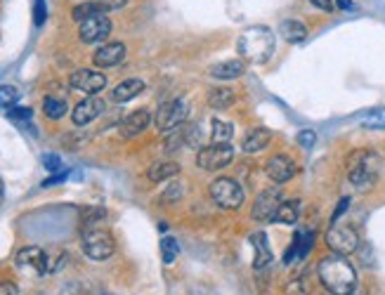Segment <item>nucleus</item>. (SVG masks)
Listing matches in <instances>:
<instances>
[{
  "label": "nucleus",
  "mask_w": 385,
  "mask_h": 295,
  "mask_svg": "<svg viewBox=\"0 0 385 295\" xmlns=\"http://www.w3.org/2000/svg\"><path fill=\"white\" fill-rule=\"evenodd\" d=\"M45 19H48V5H45V0H36V3H34V21H36V26H43Z\"/></svg>",
  "instance_id": "obj_32"
},
{
  "label": "nucleus",
  "mask_w": 385,
  "mask_h": 295,
  "mask_svg": "<svg viewBox=\"0 0 385 295\" xmlns=\"http://www.w3.org/2000/svg\"><path fill=\"white\" fill-rule=\"evenodd\" d=\"M142 90H145V83L140 78H128L123 83H118L114 88V93H111V97H114L116 102H130L133 97H138L142 93Z\"/></svg>",
  "instance_id": "obj_23"
},
{
  "label": "nucleus",
  "mask_w": 385,
  "mask_h": 295,
  "mask_svg": "<svg viewBox=\"0 0 385 295\" xmlns=\"http://www.w3.org/2000/svg\"><path fill=\"white\" fill-rule=\"evenodd\" d=\"M123 59H125V45L123 43H107L95 52L93 62H95V66H100V69H109V66L120 64Z\"/></svg>",
  "instance_id": "obj_16"
},
{
  "label": "nucleus",
  "mask_w": 385,
  "mask_h": 295,
  "mask_svg": "<svg viewBox=\"0 0 385 295\" xmlns=\"http://www.w3.org/2000/svg\"><path fill=\"white\" fill-rule=\"evenodd\" d=\"M270 140H272V133L267 128H253V130H248L244 142H241V149H244L246 154H258V151H262L270 145Z\"/></svg>",
  "instance_id": "obj_18"
},
{
  "label": "nucleus",
  "mask_w": 385,
  "mask_h": 295,
  "mask_svg": "<svg viewBox=\"0 0 385 295\" xmlns=\"http://www.w3.org/2000/svg\"><path fill=\"white\" fill-rule=\"evenodd\" d=\"M347 206H350V199H341V203H338V208L334 210V215H331V222L336 224L338 220H341V215L347 210Z\"/></svg>",
  "instance_id": "obj_37"
},
{
  "label": "nucleus",
  "mask_w": 385,
  "mask_h": 295,
  "mask_svg": "<svg viewBox=\"0 0 385 295\" xmlns=\"http://www.w3.org/2000/svg\"><path fill=\"white\" fill-rule=\"evenodd\" d=\"M379 170H381V158L374 151L357 149L347 156V177L361 192L374 187V182L379 180Z\"/></svg>",
  "instance_id": "obj_3"
},
{
  "label": "nucleus",
  "mask_w": 385,
  "mask_h": 295,
  "mask_svg": "<svg viewBox=\"0 0 385 295\" xmlns=\"http://www.w3.org/2000/svg\"><path fill=\"white\" fill-rule=\"evenodd\" d=\"M43 165L48 168L50 172H62V161H59L57 154H45L43 156Z\"/></svg>",
  "instance_id": "obj_33"
},
{
  "label": "nucleus",
  "mask_w": 385,
  "mask_h": 295,
  "mask_svg": "<svg viewBox=\"0 0 385 295\" xmlns=\"http://www.w3.org/2000/svg\"><path fill=\"white\" fill-rule=\"evenodd\" d=\"M71 88L78 90V93H86L88 97H95L97 93H102L107 88V76L100 71H90V69H78L71 73Z\"/></svg>",
  "instance_id": "obj_11"
},
{
  "label": "nucleus",
  "mask_w": 385,
  "mask_h": 295,
  "mask_svg": "<svg viewBox=\"0 0 385 295\" xmlns=\"http://www.w3.org/2000/svg\"><path fill=\"white\" fill-rule=\"evenodd\" d=\"M234 100H237V95H234V90L232 88H210V93H208V107L210 109H215V111H225V109H230Z\"/></svg>",
  "instance_id": "obj_22"
},
{
  "label": "nucleus",
  "mask_w": 385,
  "mask_h": 295,
  "mask_svg": "<svg viewBox=\"0 0 385 295\" xmlns=\"http://www.w3.org/2000/svg\"><path fill=\"white\" fill-rule=\"evenodd\" d=\"M210 76L217 81H234L239 78V76H244V62H239V59H227V62H220L215 64L213 69H210Z\"/></svg>",
  "instance_id": "obj_20"
},
{
  "label": "nucleus",
  "mask_w": 385,
  "mask_h": 295,
  "mask_svg": "<svg viewBox=\"0 0 385 295\" xmlns=\"http://www.w3.org/2000/svg\"><path fill=\"white\" fill-rule=\"evenodd\" d=\"M359 123L364 125V128H374V130H385V107L361 113Z\"/></svg>",
  "instance_id": "obj_26"
},
{
  "label": "nucleus",
  "mask_w": 385,
  "mask_h": 295,
  "mask_svg": "<svg viewBox=\"0 0 385 295\" xmlns=\"http://www.w3.org/2000/svg\"><path fill=\"white\" fill-rule=\"evenodd\" d=\"M180 172V165L173 163V161H156L152 163V168L147 170V177L152 180V182H165V180L175 177Z\"/></svg>",
  "instance_id": "obj_24"
},
{
  "label": "nucleus",
  "mask_w": 385,
  "mask_h": 295,
  "mask_svg": "<svg viewBox=\"0 0 385 295\" xmlns=\"http://www.w3.org/2000/svg\"><path fill=\"white\" fill-rule=\"evenodd\" d=\"M19 100V93H17V88H12V86H0V107L7 109V107H12L14 102Z\"/></svg>",
  "instance_id": "obj_31"
},
{
  "label": "nucleus",
  "mask_w": 385,
  "mask_h": 295,
  "mask_svg": "<svg viewBox=\"0 0 385 295\" xmlns=\"http://www.w3.org/2000/svg\"><path fill=\"white\" fill-rule=\"evenodd\" d=\"M43 111H45V116H48V118L57 120V118H62L66 113V102L59 100V97H45V100H43Z\"/></svg>",
  "instance_id": "obj_27"
},
{
  "label": "nucleus",
  "mask_w": 385,
  "mask_h": 295,
  "mask_svg": "<svg viewBox=\"0 0 385 295\" xmlns=\"http://www.w3.org/2000/svg\"><path fill=\"white\" fill-rule=\"evenodd\" d=\"M17 267L24 271H31L36 276H45L52 269V264H50V258L38 246H26L17 253Z\"/></svg>",
  "instance_id": "obj_10"
},
{
  "label": "nucleus",
  "mask_w": 385,
  "mask_h": 295,
  "mask_svg": "<svg viewBox=\"0 0 385 295\" xmlns=\"http://www.w3.org/2000/svg\"><path fill=\"white\" fill-rule=\"evenodd\" d=\"M97 3H100L102 12H111V10H120L128 0H97Z\"/></svg>",
  "instance_id": "obj_35"
},
{
  "label": "nucleus",
  "mask_w": 385,
  "mask_h": 295,
  "mask_svg": "<svg viewBox=\"0 0 385 295\" xmlns=\"http://www.w3.org/2000/svg\"><path fill=\"white\" fill-rule=\"evenodd\" d=\"M282 201H284V196L279 189H265V192L258 194V199L253 201L251 217L255 222H274Z\"/></svg>",
  "instance_id": "obj_9"
},
{
  "label": "nucleus",
  "mask_w": 385,
  "mask_h": 295,
  "mask_svg": "<svg viewBox=\"0 0 385 295\" xmlns=\"http://www.w3.org/2000/svg\"><path fill=\"white\" fill-rule=\"evenodd\" d=\"M317 142V135L312 133V130H303V133H298V145L300 147H305V149H309Z\"/></svg>",
  "instance_id": "obj_34"
},
{
  "label": "nucleus",
  "mask_w": 385,
  "mask_h": 295,
  "mask_svg": "<svg viewBox=\"0 0 385 295\" xmlns=\"http://www.w3.org/2000/svg\"><path fill=\"white\" fill-rule=\"evenodd\" d=\"M265 172H267V177L272 180V182L284 185L296 175L298 168H296V163H293V158H289L286 154H277L265 163Z\"/></svg>",
  "instance_id": "obj_13"
},
{
  "label": "nucleus",
  "mask_w": 385,
  "mask_h": 295,
  "mask_svg": "<svg viewBox=\"0 0 385 295\" xmlns=\"http://www.w3.org/2000/svg\"><path fill=\"white\" fill-rule=\"evenodd\" d=\"M208 194H210V199L215 201V206H220L225 210H237L244 206V201H246L244 189H241V185L232 177L213 180L208 187Z\"/></svg>",
  "instance_id": "obj_4"
},
{
  "label": "nucleus",
  "mask_w": 385,
  "mask_h": 295,
  "mask_svg": "<svg viewBox=\"0 0 385 295\" xmlns=\"http://www.w3.org/2000/svg\"><path fill=\"white\" fill-rule=\"evenodd\" d=\"M3 192H5V189H3V182H0V201H3Z\"/></svg>",
  "instance_id": "obj_43"
},
{
  "label": "nucleus",
  "mask_w": 385,
  "mask_h": 295,
  "mask_svg": "<svg viewBox=\"0 0 385 295\" xmlns=\"http://www.w3.org/2000/svg\"><path fill=\"white\" fill-rule=\"evenodd\" d=\"M336 5L341 7V10H352V0H336Z\"/></svg>",
  "instance_id": "obj_42"
},
{
  "label": "nucleus",
  "mask_w": 385,
  "mask_h": 295,
  "mask_svg": "<svg viewBox=\"0 0 385 295\" xmlns=\"http://www.w3.org/2000/svg\"><path fill=\"white\" fill-rule=\"evenodd\" d=\"M114 237H111L109 232L104 229H88L83 234V253L88 255L90 260L95 262H102L111 258V253H114Z\"/></svg>",
  "instance_id": "obj_5"
},
{
  "label": "nucleus",
  "mask_w": 385,
  "mask_h": 295,
  "mask_svg": "<svg viewBox=\"0 0 385 295\" xmlns=\"http://www.w3.org/2000/svg\"><path fill=\"white\" fill-rule=\"evenodd\" d=\"M352 295H366V291H354Z\"/></svg>",
  "instance_id": "obj_44"
},
{
  "label": "nucleus",
  "mask_w": 385,
  "mask_h": 295,
  "mask_svg": "<svg viewBox=\"0 0 385 295\" xmlns=\"http://www.w3.org/2000/svg\"><path fill=\"white\" fill-rule=\"evenodd\" d=\"M178 253H180V246H178V241L173 239V237H163L161 239V258L165 264H173L178 258Z\"/></svg>",
  "instance_id": "obj_30"
},
{
  "label": "nucleus",
  "mask_w": 385,
  "mask_h": 295,
  "mask_svg": "<svg viewBox=\"0 0 385 295\" xmlns=\"http://www.w3.org/2000/svg\"><path fill=\"white\" fill-rule=\"evenodd\" d=\"M279 33H282L286 43L296 45V43H303L307 38V26L298 19H286V21H282V26H279Z\"/></svg>",
  "instance_id": "obj_21"
},
{
  "label": "nucleus",
  "mask_w": 385,
  "mask_h": 295,
  "mask_svg": "<svg viewBox=\"0 0 385 295\" xmlns=\"http://www.w3.org/2000/svg\"><path fill=\"white\" fill-rule=\"evenodd\" d=\"M180 194H183V185H178V182H173L170 185V189H168V192H165L163 196H161V201H165V203H170V201H175L178 199V196Z\"/></svg>",
  "instance_id": "obj_36"
},
{
  "label": "nucleus",
  "mask_w": 385,
  "mask_h": 295,
  "mask_svg": "<svg viewBox=\"0 0 385 295\" xmlns=\"http://www.w3.org/2000/svg\"><path fill=\"white\" fill-rule=\"evenodd\" d=\"M0 295H19V289L12 281H3L0 284Z\"/></svg>",
  "instance_id": "obj_39"
},
{
  "label": "nucleus",
  "mask_w": 385,
  "mask_h": 295,
  "mask_svg": "<svg viewBox=\"0 0 385 295\" xmlns=\"http://www.w3.org/2000/svg\"><path fill=\"white\" fill-rule=\"evenodd\" d=\"M102 111H104V102L100 97H88V100H83L73 107L71 118L76 125H88V123H93Z\"/></svg>",
  "instance_id": "obj_15"
},
{
  "label": "nucleus",
  "mask_w": 385,
  "mask_h": 295,
  "mask_svg": "<svg viewBox=\"0 0 385 295\" xmlns=\"http://www.w3.org/2000/svg\"><path fill=\"white\" fill-rule=\"evenodd\" d=\"M31 116H34L31 109H12V111H10V118H12V120H29Z\"/></svg>",
  "instance_id": "obj_38"
},
{
  "label": "nucleus",
  "mask_w": 385,
  "mask_h": 295,
  "mask_svg": "<svg viewBox=\"0 0 385 295\" xmlns=\"http://www.w3.org/2000/svg\"><path fill=\"white\" fill-rule=\"evenodd\" d=\"M95 14H104V12H102V7H100V3H81V5L73 7L71 17L81 24V21H86V19H90V17H95Z\"/></svg>",
  "instance_id": "obj_29"
},
{
  "label": "nucleus",
  "mask_w": 385,
  "mask_h": 295,
  "mask_svg": "<svg viewBox=\"0 0 385 295\" xmlns=\"http://www.w3.org/2000/svg\"><path fill=\"white\" fill-rule=\"evenodd\" d=\"M187 104L183 100H173V102H165L161 107L156 109V116H154V123L161 133H170V130H178L180 125L187 120Z\"/></svg>",
  "instance_id": "obj_6"
},
{
  "label": "nucleus",
  "mask_w": 385,
  "mask_h": 295,
  "mask_svg": "<svg viewBox=\"0 0 385 295\" xmlns=\"http://www.w3.org/2000/svg\"><path fill=\"white\" fill-rule=\"evenodd\" d=\"M111 33V21L107 14H95L86 21H81L78 38L83 43H100Z\"/></svg>",
  "instance_id": "obj_12"
},
{
  "label": "nucleus",
  "mask_w": 385,
  "mask_h": 295,
  "mask_svg": "<svg viewBox=\"0 0 385 295\" xmlns=\"http://www.w3.org/2000/svg\"><path fill=\"white\" fill-rule=\"evenodd\" d=\"M149 123H152V113L147 109H138V111H133L130 116L123 118V123H120V135H123V138H135V135L145 133Z\"/></svg>",
  "instance_id": "obj_17"
},
{
  "label": "nucleus",
  "mask_w": 385,
  "mask_h": 295,
  "mask_svg": "<svg viewBox=\"0 0 385 295\" xmlns=\"http://www.w3.org/2000/svg\"><path fill=\"white\" fill-rule=\"evenodd\" d=\"M300 215V201L298 199H284L282 206L277 210V217L274 222H282V224H296Z\"/></svg>",
  "instance_id": "obj_25"
},
{
  "label": "nucleus",
  "mask_w": 385,
  "mask_h": 295,
  "mask_svg": "<svg viewBox=\"0 0 385 295\" xmlns=\"http://www.w3.org/2000/svg\"><path fill=\"white\" fill-rule=\"evenodd\" d=\"M62 180H66V172H57V175H52V177H48L43 182V187H52V185H59Z\"/></svg>",
  "instance_id": "obj_41"
},
{
  "label": "nucleus",
  "mask_w": 385,
  "mask_h": 295,
  "mask_svg": "<svg viewBox=\"0 0 385 295\" xmlns=\"http://www.w3.org/2000/svg\"><path fill=\"white\" fill-rule=\"evenodd\" d=\"M314 7H319V10H324V12H334V3L331 0H309Z\"/></svg>",
  "instance_id": "obj_40"
},
{
  "label": "nucleus",
  "mask_w": 385,
  "mask_h": 295,
  "mask_svg": "<svg viewBox=\"0 0 385 295\" xmlns=\"http://www.w3.org/2000/svg\"><path fill=\"white\" fill-rule=\"evenodd\" d=\"M317 274H319L322 286L334 295H352L357 289V271L345 255H327L317 264Z\"/></svg>",
  "instance_id": "obj_1"
},
{
  "label": "nucleus",
  "mask_w": 385,
  "mask_h": 295,
  "mask_svg": "<svg viewBox=\"0 0 385 295\" xmlns=\"http://www.w3.org/2000/svg\"><path fill=\"white\" fill-rule=\"evenodd\" d=\"M253 248H255V260H253V269H265L272 262V248L267 244L265 234H253Z\"/></svg>",
  "instance_id": "obj_19"
},
{
  "label": "nucleus",
  "mask_w": 385,
  "mask_h": 295,
  "mask_svg": "<svg viewBox=\"0 0 385 295\" xmlns=\"http://www.w3.org/2000/svg\"><path fill=\"white\" fill-rule=\"evenodd\" d=\"M312 246H314V232H312V229H307V232H298L296 237H293L291 246L286 248V253H284V262H286V264H291V262H296V260L307 258V253L312 251Z\"/></svg>",
  "instance_id": "obj_14"
},
{
  "label": "nucleus",
  "mask_w": 385,
  "mask_h": 295,
  "mask_svg": "<svg viewBox=\"0 0 385 295\" xmlns=\"http://www.w3.org/2000/svg\"><path fill=\"white\" fill-rule=\"evenodd\" d=\"M239 55L251 64H265L274 52V33L267 26H251L237 41Z\"/></svg>",
  "instance_id": "obj_2"
},
{
  "label": "nucleus",
  "mask_w": 385,
  "mask_h": 295,
  "mask_svg": "<svg viewBox=\"0 0 385 295\" xmlns=\"http://www.w3.org/2000/svg\"><path fill=\"white\" fill-rule=\"evenodd\" d=\"M234 158V149L230 145H208V147H201L199 154H196V165L201 170H208V172H215L220 168H227Z\"/></svg>",
  "instance_id": "obj_7"
},
{
  "label": "nucleus",
  "mask_w": 385,
  "mask_h": 295,
  "mask_svg": "<svg viewBox=\"0 0 385 295\" xmlns=\"http://www.w3.org/2000/svg\"><path fill=\"white\" fill-rule=\"evenodd\" d=\"M232 125L225 123V120H213V130H210V140H213V145H227L232 140Z\"/></svg>",
  "instance_id": "obj_28"
},
{
  "label": "nucleus",
  "mask_w": 385,
  "mask_h": 295,
  "mask_svg": "<svg viewBox=\"0 0 385 295\" xmlns=\"http://www.w3.org/2000/svg\"><path fill=\"white\" fill-rule=\"evenodd\" d=\"M327 244L338 255H350L359 248V234L350 224H334L327 234Z\"/></svg>",
  "instance_id": "obj_8"
}]
</instances>
